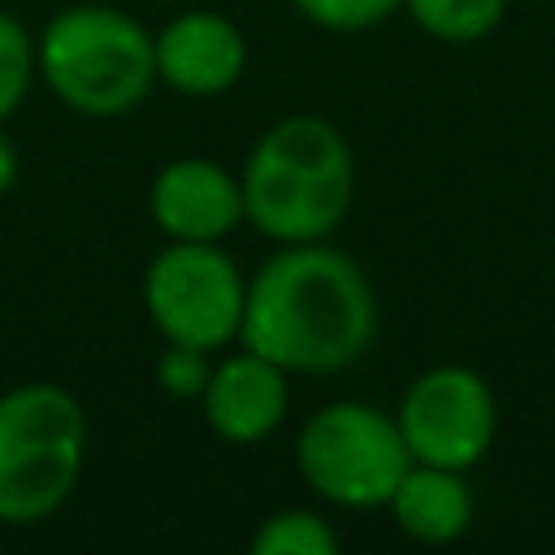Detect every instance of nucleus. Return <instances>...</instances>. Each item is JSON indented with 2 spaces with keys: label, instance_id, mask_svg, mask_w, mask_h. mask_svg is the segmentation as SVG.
Returning <instances> with one entry per match:
<instances>
[{
  "label": "nucleus",
  "instance_id": "nucleus-1",
  "mask_svg": "<svg viewBox=\"0 0 555 555\" xmlns=\"http://www.w3.org/2000/svg\"><path fill=\"white\" fill-rule=\"evenodd\" d=\"M377 338V295L369 273L338 247L278 243L247 278L238 343L291 377L351 369ZM234 343V347H238Z\"/></svg>",
  "mask_w": 555,
  "mask_h": 555
},
{
  "label": "nucleus",
  "instance_id": "nucleus-2",
  "mask_svg": "<svg viewBox=\"0 0 555 555\" xmlns=\"http://www.w3.org/2000/svg\"><path fill=\"white\" fill-rule=\"evenodd\" d=\"M243 221L269 243L330 238L356 199V152L347 134L312 113L273 121L243 160Z\"/></svg>",
  "mask_w": 555,
  "mask_h": 555
},
{
  "label": "nucleus",
  "instance_id": "nucleus-3",
  "mask_svg": "<svg viewBox=\"0 0 555 555\" xmlns=\"http://www.w3.org/2000/svg\"><path fill=\"white\" fill-rule=\"evenodd\" d=\"M43 87L78 117H126L156 87L152 30L113 4H69L35 39Z\"/></svg>",
  "mask_w": 555,
  "mask_h": 555
},
{
  "label": "nucleus",
  "instance_id": "nucleus-4",
  "mask_svg": "<svg viewBox=\"0 0 555 555\" xmlns=\"http://www.w3.org/2000/svg\"><path fill=\"white\" fill-rule=\"evenodd\" d=\"M87 464V412L56 382L0 395V529H26L65 507Z\"/></svg>",
  "mask_w": 555,
  "mask_h": 555
},
{
  "label": "nucleus",
  "instance_id": "nucleus-5",
  "mask_svg": "<svg viewBox=\"0 0 555 555\" xmlns=\"http://www.w3.org/2000/svg\"><path fill=\"white\" fill-rule=\"evenodd\" d=\"M408 464L412 455L395 412H382L364 399L321 403L295 438V468L304 486L317 499L351 512L386 507Z\"/></svg>",
  "mask_w": 555,
  "mask_h": 555
},
{
  "label": "nucleus",
  "instance_id": "nucleus-6",
  "mask_svg": "<svg viewBox=\"0 0 555 555\" xmlns=\"http://www.w3.org/2000/svg\"><path fill=\"white\" fill-rule=\"evenodd\" d=\"M247 278L221 243H165L143 269V308L165 343L225 351L238 343Z\"/></svg>",
  "mask_w": 555,
  "mask_h": 555
},
{
  "label": "nucleus",
  "instance_id": "nucleus-7",
  "mask_svg": "<svg viewBox=\"0 0 555 555\" xmlns=\"http://www.w3.org/2000/svg\"><path fill=\"white\" fill-rule=\"evenodd\" d=\"M399 434L416 464L477 468L499 434V399L468 364H434L403 390L395 408Z\"/></svg>",
  "mask_w": 555,
  "mask_h": 555
},
{
  "label": "nucleus",
  "instance_id": "nucleus-8",
  "mask_svg": "<svg viewBox=\"0 0 555 555\" xmlns=\"http://www.w3.org/2000/svg\"><path fill=\"white\" fill-rule=\"evenodd\" d=\"M147 208L173 243H221L243 225V182L221 160L178 156L152 178Z\"/></svg>",
  "mask_w": 555,
  "mask_h": 555
},
{
  "label": "nucleus",
  "instance_id": "nucleus-9",
  "mask_svg": "<svg viewBox=\"0 0 555 555\" xmlns=\"http://www.w3.org/2000/svg\"><path fill=\"white\" fill-rule=\"evenodd\" d=\"M156 82L178 95H225L247 69V39L234 17L217 9H186L152 35Z\"/></svg>",
  "mask_w": 555,
  "mask_h": 555
},
{
  "label": "nucleus",
  "instance_id": "nucleus-10",
  "mask_svg": "<svg viewBox=\"0 0 555 555\" xmlns=\"http://www.w3.org/2000/svg\"><path fill=\"white\" fill-rule=\"evenodd\" d=\"M204 421L221 442L256 447L286 421L291 408V373L264 360L260 351L243 347L212 360L208 386L199 395Z\"/></svg>",
  "mask_w": 555,
  "mask_h": 555
},
{
  "label": "nucleus",
  "instance_id": "nucleus-11",
  "mask_svg": "<svg viewBox=\"0 0 555 555\" xmlns=\"http://www.w3.org/2000/svg\"><path fill=\"white\" fill-rule=\"evenodd\" d=\"M390 520L399 533L425 546H447L468 533L473 525V490L460 468H438V464H408L399 477L395 494L386 499Z\"/></svg>",
  "mask_w": 555,
  "mask_h": 555
},
{
  "label": "nucleus",
  "instance_id": "nucleus-12",
  "mask_svg": "<svg viewBox=\"0 0 555 555\" xmlns=\"http://www.w3.org/2000/svg\"><path fill=\"white\" fill-rule=\"evenodd\" d=\"M403 13L438 43H481L490 39L503 17L507 0H403Z\"/></svg>",
  "mask_w": 555,
  "mask_h": 555
},
{
  "label": "nucleus",
  "instance_id": "nucleus-13",
  "mask_svg": "<svg viewBox=\"0 0 555 555\" xmlns=\"http://www.w3.org/2000/svg\"><path fill=\"white\" fill-rule=\"evenodd\" d=\"M251 555H338V529L312 507H282L256 525Z\"/></svg>",
  "mask_w": 555,
  "mask_h": 555
},
{
  "label": "nucleus",
  "instance_id": "nucleus-14",
  "mask_svg": "<svg viewBox=\"0 0 555 555\" xmlns=\"http://www.w3.org/2000/svg\"><path fill=\"white\" fill-rule=\"evenodd\" d=\"M35 78V35L13 13L0 9V126L26 104Z\"/></svg>",
  "mask_w": 555,
  "mask_h": 555
},
{
  "label": "nucleus",
  "instance_id": "nucleus-15",
  "mask_svg": "<svg viewBox=\"0 0 555 555\" xmlns=\"http://www.w3.org/2000/svg\"><path fill=\"white\" fill-rule=\"evenodd\" d=\"M291 9L321 30L360 35V30H373L386 17H395L403 9V0H291Z\"/></svg>",
  "mask_w": 555,
  "mask_h": 555
},
{
  "label": "nucleus",
  "instance_id": "nucleus-16",
  "mask_svg": "<svg viewBox=\"0 0 555 555\" xmlns=\"http://www.w3.org/2000/svg\"><path fill=\"white\" fill-rule=\"evenodd\" d=\"M208 373H212V351L165 343V351L156 356V386L169 399H199L208 386Z\"/></svg>",
  "mask_w": 555,
  "mask_h": 555
},
{
  "label": "nucleus",
  "instance_id": "nucleus-17",
  "mask_svg": "<svg viewBox=\"0 0 555 555\" xmlns=\"http://www.w3.org/2000/svg\"><path fill=\"white\" fill-rule=\"evenodd\" d=\"M17 169H22V160H17V147H13V139L4 134V126H0V195L17 182Z\"/></svg>",
  "mask_w": 555,
  "mask_h": 555
}]
</instances>
